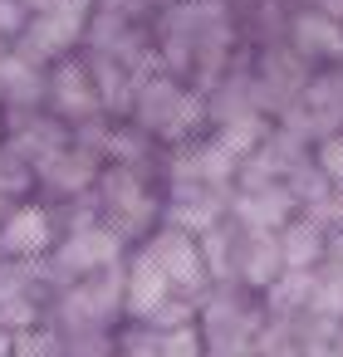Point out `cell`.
I'll return each instance as SVG.
<instances>
[{"instance_id":"2","label":"cell","mask_w":343,"mask_h":357,"mask_svg":"<svg viewBox=\"0 0 343 357\" xmlns=\"http://www.w3.org/2000/svg\"><path fill=\"white\" fill-rule=\"evenodd\" d=\"M10 245H15V250H35V245H45V220L25 215L20 225H10Z\"/></svg>"},{"instance_id":"1","label":"cell","mask_w":343,"mask_h":357,"mask_svg":"<svg viewBox=\"0 0 343 357\" xmlns=\"http://www.w3.org/2000/svg\"><path fill=\"white\" fill-rule=\"evenodd\" d=\"M167 294V274L162 269H152V264H143L138 269V289H133V303L147 313V308H157V298Z\"/></svg>"}]
</instances>
